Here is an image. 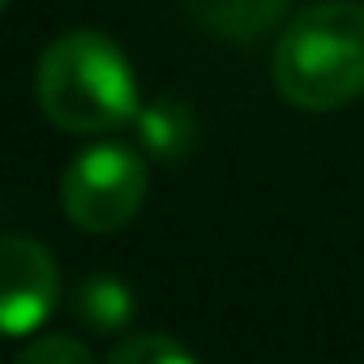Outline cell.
<instances>
[{
    "instance_id": "cell-1",
    "label": "cell",
    "mask_w": 364,
    "mask_h": 364,
    "mask_svg": "<svg viewBox=\"0 0 364 364\" xmlns=\"http://www.w3.org/2000/svg\"><path fill=\"white\" fill-rule=\"evenodd\" d=\"M39 112L60 133H112L141 112L137 73L120 43L99 31H65L52 39L35 69Z\"/></svg>"
},
{
    "instance_id": "cell-2",
    "label": "cell",
    "mask_w": 364,
    "mask_h": 364,
    "mask_svg": "<svg viewBox=\"0 0 364 364\" xmlns=\"http://www.w3.org/2000/svg\"><path fill=\"white\" fill-rule=\"evenodd\" d=\"M270 77L300 112H334L364 95V5L326 0L287 22Z\"/></svg>"
},
{
    "instance_id": "cell-3",
    "label": "cell",
    "mask_w": 364,
    "mask_h": 364,
    "mask_svg": "<svg viewBox=\"0 0 364 364\" xmlns=\"http://www.w3.org/2000/svg\"><path fill=\"white\" fill-rule=\"evenodd\" d=\"M150 163L141 150L120 141H99L73 154V163L60 176V206L73 228L90 236L124 232L137 210L146 206Z\"/></svg>"
},
{
    "instance_id": "cell-4",
    "label": "cell",
    "mask_w": 364,
    "mask_h": 364,
    "mask_svg": "<svg viewBox=\"0 0 364 364\" xmlns=\"http://www.w3.org/2000/svg\"><path fill=\"white\" fill-rule=\"evenodd\" d=\"M60 300V266L31 236H0V334H35Z\"/></svg>"
},
{
    "instance_id": "cell-5",
    "label": "cell",
    "mask_w": 364,
    "mask_h": 364,
    "mask_svg": "<svg viewBox=\"0 0 364 364\" xmlns=\"http://www.w3.org/2000/svg\"><path fill=\"white\" fill-rule=\"evenodd\" d=\"M133 124H137L141 154L154 159V163H180L185 154H193V146H198V120H193L189 103H180L171 95L146 103Z\"/></svg>"
},
{
    "instance_id": "cell-6",
    "label": "cell",
    "mask_w": 364,
    "mask_h": 364,
    "mask_svg": "<svg viewBox=\"0 0 364 364\" xmlns=\"http://www.w3.org/2000/svg\"><path fill=\"white\" fill-rule=\"evenodd\" d=\"M189 9V18L198 26H206L219 39H257L266 35L283 14H287V0H180Z\"/></svg>"
},
{
    "instance_id": "cell-7",
    "label": "cell",
    "mask_w": 364,
    "mask_h": 364,
    "mask_svg": "<svg viewBox=\"0 0 364 364\" xmlns=\"http://www.w3.org/2000/svg\"><path fill=\"white\" fill-rule=\"evenodd\" d=\"M73 317L82 326H90L95 334H120L137 317L133 287L124 279H116V274H90L73 291Z\"/></svg>"
},
{
    "instance_id": "cell-8",
    "label": "cell",
    "mask_w": 364,
    "mask_h": 364,
    "mask_svg": "<svg viewBox=\"0 0 364 364\" xmlns=\"http://www.w3.org/2000/svg\"><path fill=\"white\" fill-rule=\"evenodd\" d=\"M107 364H198V355L185 343H176L171 334L141 330V334H124L112 347Z\"/></svg>"
},
{
    "instance_id": "cell-9",
    "label": "cell",
    "mask_w": 364,
    "mask_h": 364,
    "mask_svg": "<svg viewBox=\"0 0 364 364\" xmlns=\"http://www.w3.org/2000/svg\"><path fill=\"white\" fill-rule=\"evenodd\" d=\"M14 364H95V355L77 334H35Z\"/></svg>"
},
{
    "instance_id": "cell-10",
    "label": "cell",
    "mask_w": 364,
    "mask_h": 364,
    "mask_svg": "<svg viewBox=\"0 0 364 364\" xmlns=\"http://www.w3.org/2000/svg\"><path fill=\"white\" fill-rule=\"evenodd\" d=\"M5 5H9V0H0V14H5Z\"/></svg>"
}]
</instances>
